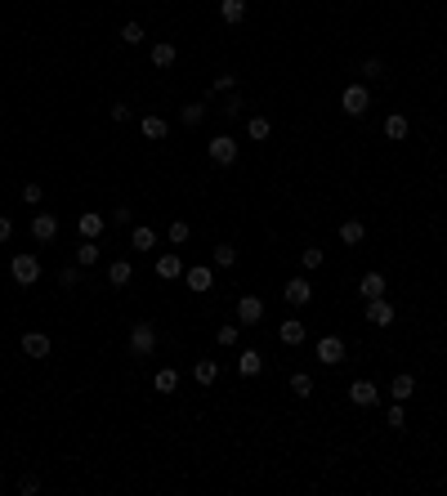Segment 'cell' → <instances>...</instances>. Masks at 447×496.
<instances>
[{"mask_svg": "<svg viewBox=\"0 0 447 496\" xmlns=\"http://www.w3.org/2000/svg\"><path fill=\"white\" fill-rule=\"evenodd\" d=\"M9 278H14L18 286H36V278H41V260H36L32 251L14 255V260H9Z\"/></svg>", "mask_w": 447, "mask_h": 496, "instance_id": "6da1fadb", "label": "cell"}, {"mask_svg": "<svg viewBox=\"0 0 447 496\" xmlns=\"http://www.w3.org/2000/svg\"><path fill=\"white\" fill-rule=\"evenodd\" d=\"M367 108H372V90H367V85H349V90L340 94V112H345V117H367Z\"/></svg>", "mask_w": 447, "mask_h": 496, "instance_id": "7a4b0ae2", "label": "cell"}, {"mask_svg": "<svg viewBox=\"0 0 447 496\" xmlns=\"http://www.w3.org/2000/svg\"><path fill=\"white\" fill-rule=\"evenodd\" d=\"M152 349H157V327H152V322H135V327H130V354L148 358Z\"/></svg>", "mask_w": 447, "mask_h": 496, "instance_id": "3957f363", "label": "cell"}, {"mask_svg": "<svg viewBox=\"0 0 447 496\" xmlns=\"http://www.w3.org/2000/svg\"><path fill=\"white\" fill-rule=\"evenodd\" d=\"M313 354H318V362H322V367H340L349 349H345V340H340V336H322L318 345H313Z\"/></svg>", "mask_w": 447, "mask_h": 496, "instance_id": "277c9868", "label": "cell"}, {"mask_svg": "<svg viewBox=\"0 0 447 496\" xmlns=\"http://www.w3.org/2000/svg\"><path fill=\"white\" fill-rule=\"evenodd\" d=\"M206 157H211L215 166H233L237 161V139L233 135H215L211 143H206Z\"/></svg>", "mask_w": 447, "mask_h": 496, "instance_id": "5b68a950", "label": "cell"}, {"mask_svg": "<svg viewBox=\"0 0 447 496\" xmlns=\"http://www.w3.org/2000/svg\"><path fill=\"white\" fill-rule=\"evenodd\" d=\"M237 322H242V327H260L264 322V300L260 295H242V300H237Z\"/></svg>", "mask_w": 447, "mask_h": 496, "instance_id": "8992f818", "label": "cell"}, {"mask_svg": "<svg viewBox=\"0 0 447 496\" xmlns=\"http://www.w3.org/2000/svg\"><path fill=\"white\" fill-rule=\"evenodd\" d=\"M363 304H367V322H372V327H394V304H389L385 295L363 300Z\"/></svg>", "mask_w": 447, "mask_h": 496, "instance_id": "52a82bcc", "label": "cell"}, {"mask_svg": "<svg viewBox=\"0 0 447 496\" xmlns=\"http://www.w3.org/2000/svg\"><path fill=\"white\" fill-rule=\"evenodd\" d=\"M282 300L296 304V309H300V304H309V300H313V282H309V278H291L287 286H282Z\"/></svg>", "mask_w": 447, "mask_h": 496, "instance_id": "ba28073f", "label": "cell"}, {"mask_svg": "<svg viewBox=\"0 0 447 496\" xmlns=\"http://www.w3.org/2000/svg\"><path fill=\"white\" fill-rule=\"evenodd\" d=\"M211 286H215V264H193V269H188V291L206 295Z\"/></svg>", "mask_w": 447, "mask_h": 496, "instance_id": "9c48e42d", "label": "cell"}, {"mask_svg": "<svg viewBox=\"0 0 447 496\" xmlns=\"http://www.w3.org/2000/svg\"><path fill=\"white\" fill-rule=\"evenodd\" d=\"M349 403H354V407H376L380 403V389L372 385V380H354V385H349Z\"/></svg>", "mask_w": 447, "mask_h": 496, "instance_id": "30bf717a", "label": "cell"}, {"mask_svg": "<svg viewBox=\"0 0 447 496\" xmlns=\"http://www.w3.org/2000/svg\"><path fill=\"white\" fill-rule=\"evenodd\" d=\"M179 273H184V255H179V251L157 255V278H161V282H175Z\"/></svg>", "mask_w": 447, "mask_h": 496, "instance_id": "8fae6325", "label": "cell"}, {"mask_svg": "<svg viewBox=\"0 0 447 496\" xmlns=\"http://www.w3.org/2000/svg\"><path fill=\"white\" fill-rule=\"evenodd\" d=\"M32 237L50 246L54 237H59V219H54V215H45V211H41V215H32Z\"/></svg>", "mask_w": 447, "mask_h": 496, "instance_id": "7c38bea8", "label": "cell"}, {"mask_svg": "<svg viewBox=\"0 0 447 496\" xmlns=\"http://www.w3.org/2000/svg\"><path fill=\"white\" fill-rule=\"evenodd\" d=\"M50 336H45V331H27V336H23V354L27 358H50Z\"/></svg>", "mask_w": 447, "mask_h": 496, "instance_id": "4fadbf2b", "label": "cell"}, {"mask_svg": "<svg viewBox=\"0 0 447 496\" xmlns=\"http://www.w3.org/2000/svg\"><path fill=\"white\" fill-rule=\"evenodd\" d=\"M412 394H416V376H407V371H398V376L389 380V398H394V403H407Z\"/></svg>", "mask_w": 447, "mask_h": 496, "instance_id": "5bb4252c", "label": "cell"}, {"mask_svg": "<svg viewBox=\"0 0 447 496\" xmlns=\"http://www.w3.org/2000/svg\"><path fill=\"white\" fill-rule=\"evenodd\" d=\"M99 255H103L99 237H85V242L76 246V264H81V269H94V264H99Z\"/></svg>", "mask_w": 447, "mask_h": 496, "instance_id": "9a60e30c", "label": "cell"}, {"mask_svg": "<svg viewBox=\"0 0 447 496\" xmlns=\"http://www.w3.org/2000/svg\"><path fill=\"white\" fill-rule=\"evenodd\" d=\"M304 336H309V327H304V322H296V318H291V322H282V327H278V340H282V345H304Z\"/></svg>", "mask_w": 447, "mask_h": 496, "instance_id": "2e32d148", "label": "cell"}, {"mask_svg": "<svg viewBox=\"0 0 447 496\" xmlns=\"http://www.w3.org/2000/svg\"><path fill=\"white\" fill-rule=\"evenodd\" d=\"M407 135H412V126H407V117H403V112H389V117H385V139L403 143Z\"/></svg>", "mask_w": 447, "mask_h": 496, "instance_id": "e0dca14e", "label": "cell"}, {"mask_svg": "<svg viewBox=\"0 0 447 496\" xmlns=\"http://www.w3.org/2000/svg\"><path fill=\"white\" fill-rule=\"evenodd\" d=\"M139 130H144V139H166L170 135V121L157 117V112H148V117L139 121Z\"/></svg>", "mask_w": 447, "mask_h": 496, "instance_id": "ac0fdd59", "label": "cell"}, {"mask_svg": "<svg viewBox=\"0 0 447 496\" xmlns=\"http://www.w3.org/2000/svg\"><path fill=\"white\" fill-rule=\"evenodd\" d=\"M385 273H363V282H358V295L363 300H376V295H385Z\"/></svg>", "mask_w": 447, "mask_h": 496, "instance_id": "d6986e66", "label": "cell"}, {"mask_svg": "<svg viewBox=\"0 0 447 496\" xmlns=\"http://www.w3.org/2000/svg\"><path fill=\"white\" fill-rule=\"evenodd\" d=\"M130 246H135V251H157V228H148V224H139L135 233H130Z\"/></svg>", "mask_w": 447, "mask_h": 496, "instance_id": "ffe728a7", "label": "cell"}, {"mask_svg": "<svg viewBox=\"0 0 447 496\" xmlns=\"http://www.w3.org/2000/svg\"><path fill=\"white\" fill-rule=\"evenodd\" d=\"M237 371H242V376H260V371H264L260 349H242V354H237Z\"/></svg>", "mask_w": 447, "mask_h": 496, "instance_id": "44dd1931", "label": "cell"}, {"mask_svg": "<svg viewBox=\"0 0 447 496\" xmlns=\"http://www.w3.org/2000/svg\"><path fill=\"white\" fill-rule=\"evenodd\" d=\"M130 278H135V264L130 260H112L108 264V282L112 286H130Z\"/></svg>", "mask_w": 447, "mask_h": 496, "instance_id": "7402d4cb", "label": "cell"}, {"mask_svg": "<svg viewBox=\"0 0 447 496\" xmlns=\"http://www.w3.org/2000/svg\"><path fill=\"white\" fill-rule=\"evenodd\" d=\"M363 237H367V224H363V219H345V224H340V242H345V246H358Z\"/></svg>", "mask_w": 447, "mask_h": 496, "instance_id": "603a6c76", "label": "cell"}, {"mask_svg": "<svg viewBox=\"0 0 447 496\" xmlns=\"http://www.w3.org/2000/svg\"><path fill=\"white\" fill-rule=\"evenodd\" d=\"M175 59H179V54H175V45H170V41L152 45V68H175Z\"/></svg>", "mask_w": 447, "mask_h": 496, "instance_id": "cb8c5ba5", "label": "cell"}, {"mask_svg": "<svg viewBox=\"0 0 447 496\" xmlns=\"http://www.w3.org/2000/svg\"><path fill=\"white\" fill-rule=\"evenodd\" d=\"M152 389H157V394H175V389H179V371L161 367L157 376H152Z\"/></svg>", "mask_w": 447, "mask_h": 496, "instance_id": "d4e9b609", "label": "cell"}, {"mask_svg": "<svg viewBox=\"0 0 447 496\" xmlns=\"http://www.w3.org/2000/svg\"><path fill=\"white\" fill-rule=\"evenodd\" d=\"M237 340H242V322H224V327L215 331V345L220 349H233Z\"/></svg>", "mask_w": 447, "mask_h": 496, "instance_id": "484cf974", "label": "cell"}, {"mask_svg": "<svg viewBox=\"0 0 447 496\" xmlns=\"http://www.w3.org/2000/svg\"><path fill=\"white\" fill-rule=\"evenodd\" d=\"M220 18H224L228 27L242 23V18H246V0H220Z\"/></svg>", "mask_w": 447, "mask_h": 496, "instance_id": "4316f807", "label": "cell"}, {"mask_svg": "<svg viewBox=\"0 0 447 496\" xmlns=\"http://www.w3.org/2000/svg\"><path fill=\"white\" fill-rule=\"evenodd\" d=\"M215 376H220V362H211V358H202V362L193 367V380H197V385H215Z\"/></svg>", "mask_w": 447, "mask_h": 496, "instance_id": "83f0119b", "label": "cell"}, {"mask_svg": "<svg viewBox=\"0 0 447 496\" xmlns=\"http://www.w3.org/2000/svg\"><path fill=\"white\" fill-rule=\"evenodd\" d=\"M117 36H121V45H144V36H148V32H144V23H135V18H130V23H121V32H117Z\"/></svg>", "mask_w": 447, "mask_h": 496, "instance_id": "f1b7e54d", "label": "cell"}, {"mask_svg": "<svg viewBox=\"0 0 447 496\" xmlns=\"http://www.w3.org/2000/svg\"><path fill=\"white\" fill-rule=\"evenodd\" d=\"M246 135H251L255 143H264V139L273 135V121L269 117H251V121H246Z\"/></svg>", "mask_w": 447, "mask_h": 496, "instance_id": "f546056e", "label": "cell"}, {"mask_svg": "<svg viewBox=\"0 0 447 496\" xmlns=\"http://www.w3.org/2000/svg\"><path fill=\"white\" fill-rule=\"evenodd\" d=\"M76 224H81V237H103V228H108V219H103V215H81Z\"/></svg>", "mask_w": 447, "mask_h": 496, "instance_id": "4dcf8cb0", "label": "cell"}, {"mask_svg": "<svg viewBox=\"0 0 447 496\" xmlns=\"http://www.w3.org/2000/svg\"><path fill=\"white\" fill-rule=\"evenodd\" d=\"M291 394L296 398H313V376L309 371H291Z\"/></svg>", "mask_w": 447, "mask_h": 496, "instance_id": "1f68e13d", "label": "cell"}, {"mask_svg": "<svg viewBox=\"0 0 447 496\" xmlns=\"http://www.w3.org/2000/svg\"><path fill=\"white\" fill-rule=\"evenodd\" d=\"M211 264H215V269H233V264H237V251H233L228 242H220V246L211 251Z\"/></svg>", "mask_w": 447, "mask_h": 496, "instance_id": "d6a6232c", "label": "cell"}, {"mask_svg": "<svg viewBox=\"0 0 447 496\" xmlns=\"http://www.w3.org/2000/svg\"><path fill=\"white\" fill-rule=\"evenodd\" d=\"M202 117H206V103H188V108H179V121H184V126H202Z\"/></svg>", "mask_w": 447, "mask_h": 496, "instance_id": "836d02e7", "label": "cell"}, {"mask_svg": "<svg viewBox=\"0 0 447 496\" xmlns=\"http://www.w3.org/2000/svg\"><path fill=\"white\" fill-rule=\"evenodd\" d=\"M166 237H170V242H175V246H184L188 237H193V228H188V219H175V224L166 228Z\"/></svg>", "mask_w": 447, "mask_h": 496, "instance_id": "e575fe53", "label": "cell"}, {"mask_svg": "<svg viewBox=\"0 0 447 496\" xmlns=\"http://www.w3.org/2000/svg\"><path fill=\"white\" fill-rule=\"evenodd\" d=\"M322 260H327V255H322V246H304V251H300V264H304V269H322Z\"/></svg>", "mask_w": 447, "mask_h": 496, "instance_id": "d590c367", "label": "cell"}, {"mask_svg": "<svg viewBox=\"0 0 447 496\" xmlns=\"http://www.w3.org/2000/svg\"><path fill=\"white\" fill-rule=\"evenodd\" d=\"M385 425H389V429H407V412H403V403H394V407L385 412Z\"/></svg>", "mask_w": 447, "mask_h": 496, "instance_id": "8d00e7d4", "label": "cell"}, {"mask_svg": "<svg viewBox=\"0 0 447 496\" xmlns=\"http://www.w3.org/2000/svg\"><path fill=\"white\" fill-rule=\"evenodd\" d=\"M242 112H246V99H242V94H228V99H224V117H242Z\"/></svg>", "mask_w": 447, "mask_h": 496, "instance_id": "74e56055", "label": "cell"}, {"mask_svg": "<svg viewBox=\"0 0 447 496\" xmlns=\"http://www.w3.org/2000/svg\"><path fill=\"white\" fill-rule=\"evenodd\" d=\"M233 90H237V76H233V72L215 76V94H233Z\"/></svg>", "mask_w": 447, "mask_h": 496, "instance_id": "f35d334b", "label": "cell"}, {"mask_svg": "<svg viewBox=\"0 0 447 496\" xmlns=\"http://www.w3.org/2000/svg\"><path fill=\"white\" fill-rule=\"evenodd\" d=\"M18 492H23V496H36V492H41V479H36V474H23V483H18Z\"/></svg>", "mask_w": 447, "mask_h": 496, "instance_id": "ab89813d", "label": "cell"}, {"mask_svg": "<svg viewBox=\"0 0 447 496\" xmlns=\"http://www.w3.org/2000/svg\"><path fill=\"white\" fill-rule=\"evenodd\" d=\"M41 197H45V193H41V184H23V202H27V206H36Z\"/></svg>", "mask_w": 447, "mask_h": 496, "instance_id": "60d3db41", "label": "cell"}, {"mask_svg": "<svg viewBox=\"0 0 447 496\" xmlns=\"http://www.w3.org/2000/svg\"><path fill=\"white\" fill-rule=\"evenodd\" d=\"M363 72H367V81H376V76H385V63H380V59H367Z\"/></svg>", "mask_w": 447, "mask_h": 496, "instance_id": "b9f144b4", "label": "cell"}, {"mask_svg": "<svg viewBox=\"0 0 447 496\" xmlns=\"http://www.w3.org/2000/svg\"><path fill=\"white\" fill-rule=\"evenodd\" d=\"M108 117L121 126V121H130V108H126V103H112V108H108Z\"/></svg>", "mask_w": 447, "mask_h": 496, "instance_id": "7bdbcfd3", "label": "cell"}, {"mask_svg": "<svg viewBox=\"0 0 447 496\" xmlns=\"http://www.w3.org/2000/svg\"><path fill=\"white\" fill-rule=\"evenodd\" d=\"M130 219H135L130 206H117V211H112V224H130Z\"/></svg>", "mask_w": 447, "mask_h": 496, "instance_id": "ee69618b", "label": "cell"}, {"mask_svg": "<svg viewBox=\"0 0 447 496\" xmlns=\"http://www.w3.org/2000/svg\"><path fill=\"white\" fill-rule=\"evenodd\" d=\"M9 237H14V219L0 215V242H9Z\"/></svg>", "mask_w": 447, "mask_h": 496, "instance_id": "f6af8a7d", "label": "cell"}, {"mask_svg": "<svg viewBox=\"0 0 447 496\" xmlns=\"http://www.w3.org/2000/svg\"><path fill=\"white\" fill-rule=\"evenodd\" d=\"M59 286H76V269L68 264V269H59Z\"/></svg>", "mask_w": 447, "mask_h": 496, "instance_id": "bcb514c9", "label": "cell"}]
</instances>
